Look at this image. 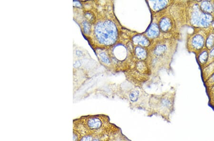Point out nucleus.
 I'll return each mask as SVG.
<instances>
[{"label": "nucleus", "mask_w": 214, "mask_h": 141, "mask_svg": "<svg viewBox=\"0 0 214 141\" xmlns=\"http://www.w3.org/2000/svg\"><path fill=\"white\" fill-rule=\"evenodd\" d=\"M73 130L82 137L86 135L113 136L121 133V129L110 122L108 116L104 115L84 116L73 121Z\"/></svg>", "instance_id": "obj_1"}, {"label": "nucleus", "mask_w": 214, "mask_h": 141, "mask_svg": "<svg viewBox=\"0 0 214 141\" xmlns=\"http://www.w3.org/2000/svg\"><path fill=\"white\" fill-rule=\"evenodd\" d=\"M174 101L175 95L173 92L150 95L148 116H160L165 121L169 122L170 116L174 111Z\"/></svg>", "instance_id": "obj_2"}, {"label": "nucleus", "mask_w": 214, "mask_h": 141, "mask_svg": "<svg viewBox=\"0 0 214 141\" xmlns=\"http://www.w3.org/2000/svg\"><path fill=\"white\" fill-rule=\"evenodd\" d=\"M121 96L129 102L131 109L148 111L150 95L147 94L141 87L136 86L123 91Z\"/></svg>", "instance_id": "obj_3"}, {"label": "nucleus", "mask_w": 214, "mask_h": 141, "mask_svg": "<svg viewBox=\"0 0 214 141\" xmlns=\"http://www.w3.org/2000/svg\"><path fill=\"white\" fill-rule=\"evenodd\" d=\"M95 32L97 39L103 44H113L118 39L117 28L111 21L107 20L99 23L96 27Z\"/></svg>", "instance_id": "obj_4"}, {"label": "nucleus", "mask_w": 214, "mask_h": 141, "mask_svg": "<svg viewBox=\"0 0 214 141\" xmlns=\"http://www.w3.org/2000/svg\"><path fill=\"white\" fill-rule=\"evenodd\" d=\"M199 28L198 30L189 36L187 40V48L189 51L197 53L205 48L206 36L208 32Z\"/></svg>", "instance_id": "obj_5"}, {"label": "nucleus", "mask_w": 214, "mask_h": 141, "mask_svg": "<svg viewBox=\"0 0 214 141\" xmlns=\"http://www.w3.org/2000/svg\"><path fill=\"white\" fill-rule=\"evenodd\" d=\"M201 13L199 3H194L190 8L189 14V20L191 25L194 27L199 28Z\"/></svg>", "instance_id": "obj_6"}, {"label": "nucleus", "mask_w": 214, "mask_h": 141, "mask_svg": "<svg viewBox=\"0 0 214 141\" xmlns=\"http://www.w3.org/2000/svg\"><path fill=\"white\" fill-rule=\"evenodd\" d=\"M158 25L160 32L164 33H168L173 30L174 22L170 16L166 15L160 19Z\"/></svg>", "instance_id": "obj_7"}, {"label": "nucleus", "mask_w": 214, "mask_h": 141, "mask_svg": "<svg viewBox=\"0 0 214 141\" xmlns=\"http://www.w3.org/2000/svg\"><path fill=\"white\" fill-rule=\"evenodd\" d=\"M168 46L166 42H158L151 51V53L155 57L154 60L158 59L159 58H162L166 55L169 51Z\"/></svg>", "instance_id": "obj_8"}, {"label": "nucleus", "mask_w": 214, "mask_h": 141, "mask_svg": "<svg viewBox=\"0 0 214 141\" xmlns=\"http://www.w3.org/2000/svg\"><path fill=\"white\" fill-rule=\"evenodd\" d=\"M214 21V14L202 12L199 28L207 30L211 27Z\"/></svg>", "instance_id": "obj_9"}, {"label": "nucleus", "mask_w": 214, "mask_h": 141, "mask_svg": "<svg viewBox=\"0 0 214 141\" xmlns=\"http://www.w3.org/2000/svg\"><path fill=\"white\" fill-rule=\"evenodd\" d=\"M150 9L154 12H159L166 8L170 2L168 1H147Z\"/></svg>", "instance_id": "obj_10"}, {"label": "nucleus", "mask_w": 214, "mask_h": 141, "mask_svg": "<svg viewBox=\"0 0 214 141\" xmlns=\"http://www.w3.org/2000/svg\"><path fill=\"white\" fill-rule=\"evenodd\" d=\"M197 61L201 66L204 67L208 65L209 61V51L204 48L196 53Z\"/></svg>", "instance_id": "obj_11"}, {"label": "nucleus", "mask_w": 214, "mask_h": 141, "mask_svg": "<svg viewBox=\"0 0 214 141\" xmlns=\"http://www.w3.org/2000/svg\"><path fill=\"white\" fill-rule=\"evenodd\" d=\"M132 42L135 45L142 47H148L150 44V41L145 35H136L132 38Z\"/></svg>", "instance_id": "obj_12"}, {"label": "nucleus", "mask_w": 214, "mask_h": 141, "mask_svg": "<svg viewBox=\"0 0 214 141\" xmlns=\"http://www.w3.org/2000/svg\"><path fill=\"white\" fill-rule=\"evenodd\" d=\"M160 32L158 24H157L156 22H153L151 24L150 27L146 32L145 35L149 39H154L160 35Z\"/></svg>", "instance_id": "obj_13"}, {"label": "nucleus", "mask_w": 214, "mask_h": 141, "mask_svg": "<svg viewBox=\"0 0 214 141\" xmlns=\"http://www.w3.org/2000/svg\"><path fill=\"white\" fill-rule=\"evenodd\" d=\"M199 7L203 13L213 14L214 13L213 2L210 1H203L199 3Z\"/></svg>", "instance_id": "obj_14"}, {"label": "nucleus", "mask_w": 214, "mask_h": 141, "mask_svg": "<svg viewBox=\"0 0 214 141\" xmlns=\"http://www.w3.org/2000/svg\"><path fill=\"white\" fill-rule=\"evenodd\" d=\"M134 55L138 59L144 60L148 58V52L145 48L142 47L136 46L134 51Z\"/></svg>", "instance_id": "obj_15"}, {"label": "nucleus", "mask_w": 214, "mask_h": 141, "mask_svg": "<svg viewBox=\"0 0 214 141\" xmlns=\"http://www.w3.org/2000/svg\"><path fill=\"white\" fill-rule=\"evenodd\" d=\"M214 46V31L210 30L208 32L206 36V42H205V48L209 51Z\"/></svg>", "instance_id": "obj_16"}, {"label": "nucleus", "mask_w": 214, "mask_h": 141, "mask_svg": "<svg viewBox=\"0 0 214 141\" xmlns=\"http://www.w3.org/2000/svg\"><path fill=\"white\" fill-rule=\"evenodd\" d=\"M203 75L207 79L214 72V60L203 67Z\"/></svg>", "instance_id": "obj_17"}, {"label": "nucleus", "mask_w": 214, "mask_h": 141, "mask_svg": "<svg viewBox=\"0 0 214 141\" xmlns=\"http://www.w3.org/2000/svg\"><path fill=\"white\" fill-rule=\"evenodd\" d=\"M94 136L91 135H86L83 136L80 138L79 141H92L93 140Z\"/></svg>", "instance_id": "obj_18"}, {"label": "nucleus", "mask_w": 214, "mask_h": 141, "mask_svg": "<svg viewBox=\"0 0 214 141\" xmlns=\"http://www.w3.org/2000/svg\"><path fill=\"white\" fill-rule=\"evenodd\" d=\"M207 85L209 86H212L214 84V72L207 79Z\"/></svg>", "instance_id": "obj_19"}, {"label": "nucleus", "mask_w": 214, "mask_h": 141, "mask_svg": "<svg viewBox=\"0 0 214 141\" xmlns=\"http://www.w3.org/2000/svg\"><path fill=\"white\" fill-rule=\"evenodd\" d=\"M81 137L80 135L78 132L73 130V141H79Z\"/></svg>", "instance_id": "obj_20"}, {"label": "nucleus", "mask_w": 214, "mask_h": 141, "mask_svg": "<svg viewBox=\"0 0 214 141\" xmlns=\"http://www.w3.org/2000/svg\"><path fill=\"white\" fill-rule=\"evenodd\" d=\"M214 60V46L213 48L209 51V63Z\"/></svg>", "instance_id": "obj_21"}, {"label": "nucleus", "mask_w": 214, "mask_h": 141, "mask_svg": "<svg viewBox=\"0 0 214 141\" xmlns=\"http://www.w3.org/2000/svg\"><path fill=\"white\" fill-rule=\"evenodd\" d=\"M119 141H131L130 139H128L127 137H126L124 135H123V133H121L119 137Z\"/></svg>", "instance_id": "obj_22"}, {"label": "nucleus", "mask_w": 214, "mask_h": 141, "mask_svg": "<svg viewBox=\"0 0 214 141\" xmlns=\"http://www.w3.org/2000/svg\"><path fill=\"white\" fill-rule=\"evenodd\" d=\"M121 133H122V132H121L120 134H119L117 135H116V136H115V137H114L113 139H112L111 141H119V137H120V135Z\"/></svg>", "instance_id": "obj_23"}, {"label": "nucleus", "mask_w": 214, "mask_h": 141, "mask_svg": "<svg viewBox=\"0 0 214 141\" xmlns=\"http://www.w3.org/2000/svg\"><path fill=\"white\" fill-rule=\"evenodd\" d=\"M213 6H214V13H213V14L214 15V2H213Z\"/></svg>", "instance_id": "obj_24"}]
</instances>
